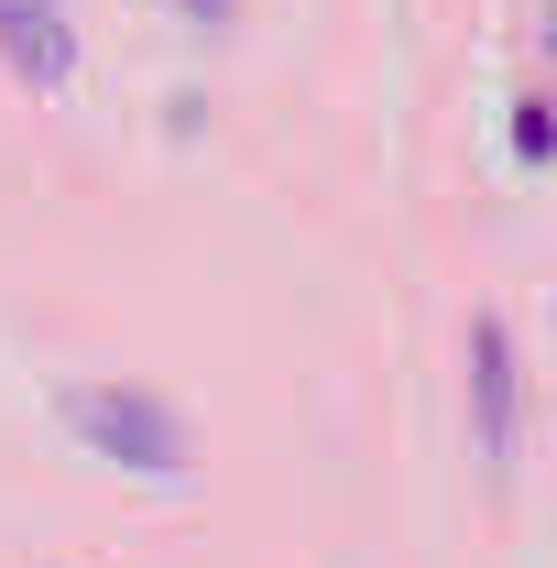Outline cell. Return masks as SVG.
<instances>
[{
    "label": "cell",
    "instance_id": "1",
    "mask_svg": "<svg viewBox=\"0 0 557 568\" xmlns=\"http://www.w3.org/2000/svg\"><path fill=\"white\" fill-rule=\"evenodd\" d=\"M67 426L99 448V459H121V470H153V481H175L186 470V426L164 416L153 394H121V383H77L67 394Z\"/></svg>",
    "mask_w": 557,
    "mask_h": 568
},
{
    "label": "cell",
    "instance_id": "2",
    "mask_svg": "<svg viewBox=\"0 0 557 568\" xmlns=\"http://www.w3.org/2000/svg\"><path fill=\"white\" fill-rule=\"evenodd\" d=\"M0 55H11V77H33V88H67L77 77V33L55 0H0Z\"/></svg>",
    "mask_w": 557,
    "mask_h": 568
},
{
    "label": "cell",
    "instance_id": "3",
    "mask_svg": "<svg viewBox=\"0 0 557 568\" xmlns=\"http://www.w3.org/2000/svg\"><path fill=\"white\" fill-rule=\"evenodd\" d=\"M470 394H482V459H514V339H503V317L470 328Z\"/></svg>",
    "mask_w": 557,
    "mask_h": 568
},
{
    "label": "cell",
    "instance_id": "4",
    "mask_svg": "<svg viewBox=\"0 0 557 568\" xmlns=\"http://www.w3.org/2000/svg\"><path fill=\"white\" fill-rule=\"evenodd\" d=\"M186 22H230V0H186Z\"/></svg>",
    "mask_w": 557,
    "mask_h": 568
}]
</instances>
